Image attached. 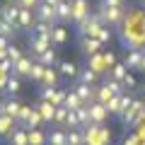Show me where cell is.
I'll use <instances>...</instances> for the list:
<instances>
[{"instance_id":"obj_13","label":"cell","mask_w":145,"mask_h":145,"mask_svg":"<svg viewBox=\"0 0 145 145\" xmlns=\"http://www.w3.org/2000/svg\"><path fill=\"white\" fill-rule=\"evenodd\" d=\"M56 68H58V72H61V78H65V80H78L80 68L75 65L72 61H58Z\"/></svg>"},{"instance_id":"obj_11","label":"cell","mask_w":145,"mask_h":145,"mask_svg":"<svg viewBox=\"0 0 145 145\" xmlns=\"http://www.w3.org/2000/svg\"><path fill=\"white\" fill-rule=\"evenodd\" d=\"M36 20H44V22H58L56 20V7L51 5V3H46V0H41L39 5H36Z\"/></svg>"},{"instance_id":"obj_23","label":"cell","mask_w":145,"mask_h":145,"mask_svg":"<svg viewBox=\"0 0 145 145\" xmlns=\"http://www.w3.org/2000/svg\"><path fill=\"white\" fill-rule=\"evenodd\" d=\"M17 121L12 119V116H5V114H0V138H7V135L15 131Z\"/></svg>"},{"instance_id":"obj_3","label":"cell","mask_w":145,"mask_h":145,"mask_svg":"<svg viewBox=\"0 0 145 145\" xmlns=\"http://www.w3.org/2000/svg\"><path fill=\"white\" fill-rule=\"evenodd\" d=\"M99 17H102L104 24L109 27H116L121 24V20H123V7H99Z\"/></svg>"},{"instance_id":"obj_30","label":"cell","mask_w":145,"mask_h":145,"mask_svg":"<svg viewBox=\"0 0 145 145\" xmlns=\"http://www.w3.org/2000/svg\"><path fill=\"white\" fill-rule=\"evenodd\" d=\"M126 75H128V68H126V63H114V65L109 68V78L119 80V82H123Z\"/></svg>"},{"instance_id":"obj_20","label":"cell","mask_w":145,"mask_h":145,"mask_svg":"<svg viewBox=\"0 0 145 145\" xmlns=\"http://www.w3.org/2000/svg\"><path fill=\"white\" fill-rule=\"evenodd\" d=\"M53 27H56V22H44V20H36V22H34V29H31V34H39V36H46V39H51Z\"/></svg>"},{"instance_id":"obj_1","label":"cell","mask_w":145,"mask_h":145,"mask_svg":"<svg viewBox=\"0 0 145 145\" xmlns=\"http://www.w3.org/2000/svg\"><path fill=\"white\" fill-rule=\"evenodd\" d=\"M143 111H145V102L133 97L131 106L126 109L123 114H121V121H123L126 126H133V123H138V121H143Z\"/></svg>"},{"instance_id":"obj_33","label":"cell","mask_w":145,"mask_h":145,"mask_svg":"<svg viewBox=\"0 0 145 145\" xmlns=\"http://www.w3.org/2000/svg\"><path fill=\"white\" fill-rule=\"evenodd\" d=\"M114 94H116V92H114V89H111V87H109L106 82H104L102 87H97V102H102V104H106L109 99L114 97Z\"/></svg>"},{"instance_id":"obj_46","label":"cell","mask_w":145,"mask_h":145,"mask_svg":"<svg viewBox=\"0 0 145 145\" xmlns=\"http://www.w3.org/2000/svg\"><path fill=\"white\" fill-rule=\"evenodd\" d=\"M140 3H143V5H145V0H140Z\"/></svg>"},{"instance_id":"obj_28","label":"cell","mask_w":145,"mask_h":145,"mask_svg":"<svg viewBox=\"0 0 145 145\" xmlns=\"http://www.w3.org/2000/svg\"><path fill=\"white\" fill-rule=\"evenodd\" d=\"M63 106H65L68 111H75V109L85 106V102H82V99H80L75 92H65V102H63Z\"/></svg>"},{"instance_id":"obj_42","label":"cell","mask_w":145,"mask_h":145,"mask_svg":"<svg viewBox=\"0 0 145 145\" xmlns=\"http://www.w3.org/2000/svg\"><path fill=\"white\" fill-rule=\"evenodd\" d=\"M104 7H123V0H102Z\"/></svg>"},{"instance_id":"obj_25","label":"cell","mask_w":145,"mask_h":145,"mask_svg":"<svg viewBox=\"0 0 145 145\" xmlns=\"http://www.w3.org/2000/svg\"><path fill=\"white\" fill-rule=\"evenodd\" d=\"M7 92V97H17V92L22 89V85H20V78H17L15 72H10V78L5 80V87H3Z\"/></svg>"},{"instance_id":"obj_6","label":"cell","mask_w":145,"mask_h":145,"mask_svg":"<svg viewBox=\"0 0 145 145\" xmlns=\"http://www.w3.org/2000/svg\"><path fill=\"white\" fill-rule=\"evenodd\" d=\"M87 111H89V123H104V121H106V116H109L106 104L97 102V99H94L92 104H87Z\"/></svg>"},{"instance_id":"obj_15","label":"cell","mask_w":145,"mask_h":145,"mask_svg":"<svg viewBox=\"0 0 145 145\" xmlns=\"http://www.w3.org/2000/svg\"><path fill=\"white\" fill-rule=\"evenodd\" d=\"M46 145H68V133H65V128L56 126L53 131H48V133H46Z\"/></svg>"},{"instance_id":"obj_17","label":"cell","mask_w":145,"mask_h":145,"mask_svg":"<svg viewBox=\"0 0 145 145\" xmlns=\"http://www.w3.org/2000/svg\"><path fill=\"white\" fill-rule=\"evenodd\" d=\"M7 143H10V145H29L27 128H24V126H15V131L7 135Z\"/></svg>"},{"instance_id":"obj_24","label":"cell","mask_w":145,"mask_h":145,"mask_svg":"<svg viewBox=\"0 0 145 145\" xmlns=\"http://www.w3.org/2000/svg\"><path fill=\"white\" fill-rule=\"evenodd\" d=\"M97 80H99V72H94L92 68H80V72H78V82L97 85Z\"/></svg>"},{"instance_id":"obj_37","label":"cell","mask_w":145,"mask_h":145,"mask_svg":"<svg viewBox=\"0 0 145 145\" xmlns=\"http://www.w3.org/2000/svg\"><path fill=\"white\" fill-rule=\"evenodd\" d=\"M15 29H17L15 24H10V22H5V20H0V36L12 39V36H15Z\"/></svg>"},{"instance_id":"obj_26","label":"cell","mask_w":145,"mask_h":145,"mask_svg":"<svg viewBox=\"0 0 145 145\" xmlns=\"http://www.w3.org/2000/svg\"><path fill=\"white\" fill-rule=\"evenodd\" d=\"M58 78H61V72H58V68L53 65V68H46V70H44L41 82L46 85V87H56V85H58Z\"/></svg>"},{"instance_id":"obj_45","label":"cell","mask_w":145,"mask_h":145,"mask_svg":"<svg viewBox=\"0 0 145 145\" xmlns=\"http://www.w3.org/2000/svg\"><path fill=\"white\" fill-rule=\"evenodd\" d=\"M46 3H51V5H53V7H56V5H58V3H63V0H46Z\"/></svg>"},{"instance_id":"obj_5","label":"cell","mask_w":145,"mask_h":145,"mask_svg":"<svg viewBox=\"0 0 145 145\" xmlns=\"http://www.w3.org/2000/svg\"><path fill=\"white\" fill-rule=\"evenodd\" d=\"M17 17H20V5H17L15 0H5L0 5V20H5V22L17 27Z\"/></svg>"},{"instance_id":"obj_29","label":"cell","mask_w":145,"mask_h":145,"mask_svg":"<svg viewBox=\"0 0 145 145\" xmlns=\"http://www.w3.org/2000/svg\"><path fill=\"white\" fill-rule=\"evenodd\" d=\"M27 138H29V145H46V133L41 128H29Z\"/></svg>"},{"instance_id":"obj_34","label":"cell","mask_w":145,"mask_h":145,"mask_svg":"<svg viewBox=\"0 0 145 145\" xmlns=\"http://www.w3.org/2000/svg\"><path fill=\"white\" fill-rule=\"evenodd\" d=\"M65 121H68V109H65V106H56V114H53V126L65 128Z\"/></svg>"},{"instance_id":"obj_22","label":"cell","mask_w":145,"mask_h":145,"mask_svg":"<svg viewBox=\"0 0 145 145\" xmlns=\"http://www.w3.org/2000/svg\"><path fill=\"white\" fill-rule=\"evenodd\" d=\"M140 61H143V48H131V53L126 56V68L128 70H138Z\"/></svg>"},{"instance_id":"obj_31","label":"cell","mask_w":145,"mask_h":145,"mask_svg":"<svg viewBox=\"0 0 145 145\" xmlns=\"http://www.w3.org/2000/svg\"><path fill=\"white\" fill-rule=\"evenodd\" d=\"M56 20L58 22H68L70 20V0H63L56 5Z\"/></svg>"},{"instance_id":"obj_35","label":"cell","mask_w":145,"mask_h":145,"mask_svg":"<svg viewBox=\"0 0 145 145\" xmlns=\"http://www.w3.org/2000/svg\"><path fill=\"white\" fill-rule=\"evenodd\" d=\"M44 70H46V65H41L39 61H34V65H31V72H29V78H31V80H36V82H41Z\"/></svg>"},{"instance_id":"obj_27","label":"cell","mask_w":145,"mask_h":145,"mask_svg":"<svg viewBox=\"0 0 145 145\" xmlns=\"http://www.w3.org/2000/svg\"><path fill=\"white\" fill-rule=\"evenodd\" d=\"M68 145H85V131L82 128H65Z\"/></svg>"},{"instance_id":"obj_41","label":"cell","mask_w":145,"mask_h":145,"mask_svg":"<svg viewBox=\"0 0 145 145\" xmlns=\"http://www.w3.org/2000/svg\"><path fill=\"white\" fill-rule=\"evenodd\" d=\"M97 39H99V41H109V39H111V34H109V29H106V27H102V29H99L97 31Z\"/></svg>"},{"instance_id":"obj_39","label":"cell","mask_w":145,"mask_h":145,"mask_svg":"<svg viewBox=\"0 0 145 145\" xmlns=\"http://www.w3.org/2000/svg\"><path fill=\"white\" fill-rule=\"evenodd\" d=\"M123 87H131V89H135V87H138V80H135V75H133L131 70H128V75L123 78Z\"/></svg>"},{"instance_id":"obj_40","label":"cell","mask_w":145,"mask_h":145,"mask_svg":"<svg viewBox=\"0 0 145 145\" xmlns=\"http://www.w3.org/2000/svg\"><path fill=\"white\" fill-rule=\"evenodd\" d=\"M20 7H27V10H36V5L41 3V0H15Z\"/></svg>"},{"instance_id":"obj_47","label":"cell","mask_w":145,"mask_h":145,"mask_svg":"<svg viewBox=\"0 0 145 145\" xmlns=\"http://www.w3.org/2000/svg\"><path fill=\"white\" fill-rule=\"evenodd\" d=\"M0 114H3V111H0Z\"/></svg>"},{"instance_id":"obj_4","label":"cell","mask_w":145,"mask_h":145,"mask_svg":"<svg viewBox=\"0 0 145 145\" xmlns=\"http://www.w3.org/2000/svg\"><path fill=\"white\" fill-rule=\"evenodd\" d=\"M89 15V0H70V22L80 24Z\"/></svg>"},{"instance_id":"obj_8","label":"cell","mask_w":145,"mask_h":145,"mask_svg":"<svg viewBox=\"0 0 145 145\" xmlns=\"http://www.w3.org/2000/svg\"><path fill=\"white\" fill-rule=\"evenodd\" d=\"M72 92L78 94V97L82 99L85 104H92L94 99H97V87H94V85H85V82H78L75 87H72Z\"/></svg>"},{"instance_id":"obj_32","label":"cell","mask_w":145,"mask_h":145,"mask_svg":"<svg viewBox=\"0 0 145 145\" xmlns=\"http://www.w3.org/2000/svg\"><path fill=\"white\" fill-rule=\"evenodd\" d=\"M87 68H92L94 72H104V70H109L106 63H104V56H99V53L89 56V65H87Z\"/></svg>"},{"instance_id":"obj_43","label":"cell","mask_w":145,"mask_h":145,"mask_svg":"<svg viewBox=\"0 0 145 145\" xmlns=\"http://www.w3.org/2000/svg\"><path fill=\"white\" fill-rule=\"evenodd\" d=\"M104 63H106V68H111V65H114V53H104Z\"/></svg>"},{"instance_id":"obj_7","label":"cell","mask_w":145,"mask_h":145,"mask_svg":"<svg viewBox=\"0 0 145 145\" xmlns=\"http://www.w3.org/2000/svg\"><path fill=\"white\" fill-rule=\"evenodd\" d=\"M41 99L56 104V106H63V102H65V89H58V85L56 87H46L44 85L41 87Z\"/></svg>"},{"instance_id":"obj_21","label":"cell","mask_w":145,"mask_h":145,"mask_svg":"<svg viewBox=\"0 0 145 145\" xmlns=\"http://www.w3.org/2000/svg\"><path fill=\"white\" fill-rule=\"evenodd\" d=\"M34 61H39V63H41V65H46V68H53V65H56V63H58V56H56V48H46V51H44V53H39V56H36L34 58Z\"/></svg>"},{"instance_id":"obj_10","label":"cell","mask_w":145,"mask_h":145,"mask_svg":"<svg viewBox=\"0 0 145 145\" xmlns=\"http://www.w3.org/2000/svg\"><path fill=\"white\" fill-rule=\"evenodd\" d=\"M68 39H70L68 27L63 24V22H56V27H53V31H51V46H63V44H68Z\"/></svg>"},{"instance_id":"obj_18","label":"cell","mask_w":145,"mask_h":145,"mask_svg":"<svg viewBox=\"0 0 145 145\" xmlns=\"http://www.w3.org/2000/svg\"><path fill=\"white\" fill-rule=\"evenodd\" d=\"M36 109H39V114H41L44 123H53V114H56V104H51V102H46V99H41Z\"/></svg>"},{"instance_id":"obj_16","label":"cell","mask_w":145,"mask_h":145,"mask_svg":"<svg viewBox=\"0 0 145 145\" xmlns=\"http://www.w3.org/2000/svg\"><path fill=\"white\" fill-rule=\"evenodd\" d=\"M20 109H22V104L17 102L15 97H7V99H3V104H0V111L5 116H12V119L17 121V114H20Z\"/></svg>"},{"instance_id":"obj_2","label":"cell","mask_w":145,"mask_h":145,"mask_svg":"<svg viewBox=\"0 0 145 145\" xmlns=\"http://www.w3.org/2000/svg\"><path fill=\"white\" fill-rule=\"evenodd\" d=\"M102 27H104L102 17H99V15H92V12H89V15H87V17H85V20L78 24V34H80V36H97V31L102 29Z\"/></svg>"},{"instance_id":"obj_9","label":"cell","mask_w":145,"mask_h":145,"mask_svg":"<svg viewBox=\"0 0 145 145\" xmlns=\"http://www.w3.org/2000/svg\"><path fill=\"white\" fill-rule=\"evenodd\" d=\"M34 22H36V12H34V10H27V7H20V17H17V29L31 31V29H34Z\"/></svg>"},{"instance_id":"obj_14","label":"cell","mask_w":145,"mask_h":145,"mask_svg":"<svg viewBox=\"0 0 145 145\" xmlns=\"http://www.w3.org/2000/svg\"><path fill=\"white\" fill-rule=\"evenodd\" d=\"M31 65H34V61H31V58H27V56H22L20 61L12 63V72H15L17 78H29Z\"/></svg>"},{"instance_id":"obj_36","label":"cell","mask_w":145,"mask_h":145,"mask_svg":"<svg viewBox=\"0 0 145 145\" xmlns=\"http://www.w3.org/2000/svg\"><path fill=\"white\" fill-rule=\"evenodd\" d=\"M22 56H24V53H22V48H20V46H15V44H10V46H7V51H5V58H10L12 63L20 61Z\"/></svg>"},{"instance_id":"obj_44","label":"cell","mask_w":145,"mask_h":145,"mask_svg":"<svg viewBox=\"0 0 145 145\" xmlns=\"http://www.w3.org/2000/svg\"><path fill=\"white\" fill-rule=\"evenodd\" d=\"M138 72H145V48H143V61H140V68H138Z\"/></svg>"},{"instance_id":"obj_12","label":"cell","mask_w":145,"mask_h":145,"mask_svg":"<svg viewBox=\"0 0 145 145\" xmlns=\"http://www.w3.org/2000/svg\"><path fill=\"white\" fill-rule=\"evenodd\" d=\"M29 48H31V53H34V58H36L39 53H44L46 48H51V39L39 36V34H29Z\"/></svg>"},{"instance_id":"obj_38","label":"cell","mask_w":145,"mask_h":145,"mask_svg":"<svg viewBox=\"0 0 145 145\" xmlns=\"http://www.w3.org/2000/svg\"><path fill=\"white\" fill-rule=\"evenodd\" d=\"M75 114H78V121H80V126H89V111H87V104L85 106H80V109H75Z\"/></svg>"},{"instance_id":"obj_19","label":"cell","mask_w":145,"mask_h":145,"mask_svg":"<svg viewBox=\"0 0 145 145\" xmlns=\"http://www.w3.org/2000/svg\"><path fill=\"white\" fill-rule=\"evenodd\" d=\"M99 48H102V41L97 36H82V53L85 56H94Z\"/></svg>"}]
</instances>
